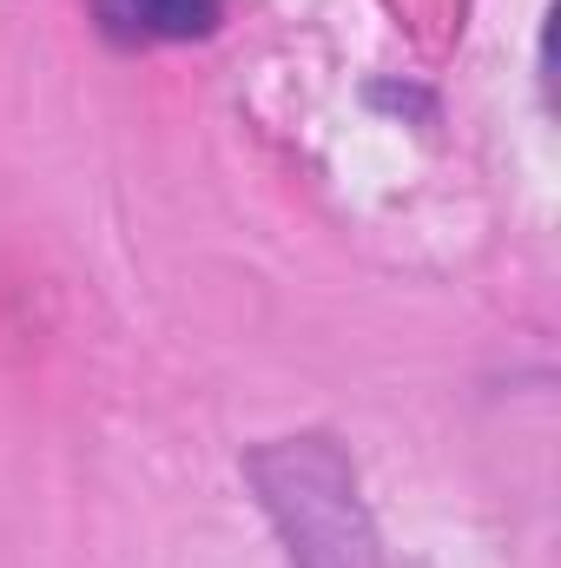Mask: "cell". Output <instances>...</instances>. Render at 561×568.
I'll return each instance as SVG.
<instances>
[{
    "mask_svg": "<svg viewBox=\"0 0 561 568\" xmlns=\"http://www.w3.org/2000/svg\"><path fill=\"white\" fill-rule=\"evenodd\" d=\"M120 40H198L218 27V0H100Z\"/></svg>",
    "mask_w": 561,
    "mask_h": 568,
    "instance_id": "cell-1",
    "label": "cell"
}]
</instances>
